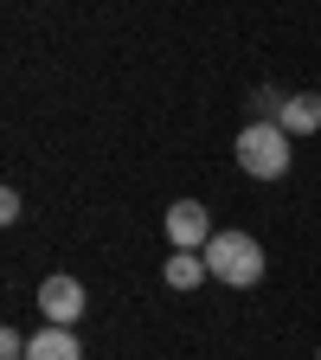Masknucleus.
<instances>
[{
	"label": "nucleus",
	"instance_id": "1",
	"mask_svg": "<svg viewBox=\"0 0 321 360\" xmlns=\"http://www.w3.org/2000/svg\"><path fill=\"white\" fill-rule=\"evenodd\" d=\"M296 161V135L283 122H244L238 129V167L251 180H283Z\"/></svg>",
	"mask_w": 321,
	"mask_h": 360
},
{
	"label": "nucleus",
	"instance_id": "2",
	"mask_svg": "<svg viewBox=\"0 0 321 360\" xmlns=\"http://www.w3.org/2000/svg\"><path fill=\"white\" fill-rule=\"evenodd\" d=\"M206 270H212L218 283H232V290H251V283L263 277V245H257L251 232H212Z\"/></svg>",
	"mask_w": 321,
	"mask_h": 360
},
{
	"label": "nucleus",
	"instance_id": "3",
	"mask_svg": "<svg viewBox=\"0 0 321 360\" xmlns=\"http://www.w3.org/2000/svg\"><path fill=\"white\" fill-rule=\"evenodd\" d=\"M167 238H173V251H206L212 245V212L199 200H173L167 206Z\"/></svg>",
	"mask_w": 321,
	"mask_h": 360
},
{
	"label": "nucleus",
	"instance_id": "4",
	"mask_svg": "<svg viewBox=\"0 0 321 360\" xmlns=\"http://www.w3.org/2000/svg\"><path fill=\"white\" fill-rule=\"evenodd\" d=\"M39 315H45V322H58V328H71L77 315H84V283L77 277H45L39 283Z\"/></svg>",
	"mask_w": 321,
	"mask_h": 360
},
{
	"label": "nucleus",
	"instance_id": "5",
	"mask_svg": "<svg viewBox=\"0 0 321 360\" xmlns=\"http://www.w3.org/2000/svg\"><path fill=\"white\" fill-rule=\"evenodd\" d=\"M26 360H84V341H77V328L45 322V328L26 341Z\"/></svg>",
	"mask_w": 321,
	"mask_h": 360
},
{
	"label": "nucleus",
	"instance_id": "6",
	"mask_svg": "<svg viewBox=\"0 0 321 360\" xmlns=\"http://www.w3.org/2000/svg\"><path fill=\"white\" fill-rule=\"evenodd\" d=\"M277 122H283L289 135H315V129H321V97H315V90H296V97H283Z\"/></svg>",
	"mask_w": 321,
	"mask_h": 360
},
{
	"label": "nucleus",
	"instance_id": "7",
	"mask_svg": "<svg viewBox=\"0 0 321 360\" xmlns=\"http://www.w3.org/2000/svg\"><path fill=\"white\" fill-rule=\"evenodd\" d=\"M161 277H167V290H199L212 277V270H206V251H173Z\"/></svg>",
	"mask_w": 321,
	"mask_h": 360
},
{
	"label": "nucleus",
	"instance_id": "8",
	"mask_svg": "<svg viewBox=\"0 0 321 360\" xmlns=\"http://www.w3.org/2000/svg\"><path fill=\"white\" fill-rule=\"evenodd\" d=\"M0 354H7V360H26V335L20 328H0Z\"/></svg>",
	"mask_w": 321,
	"mask_h": 360
}]
</instances>
